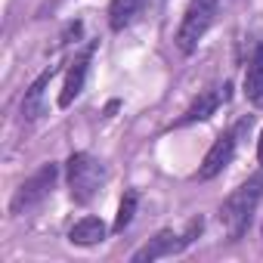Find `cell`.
Returning <instances> with one entry per match:
<instances>
[{
    "instance_id": "1",
    "label": "cell",
    "mask_w": 263,
    "mask_h": 263,
    "mask_svg": "<svg viewBox=\"0 0 263 263\" xmlns=\"http://www.w3.org/2000/svg\"><path fill=\"white\" fill-rule=\"evenodd\" d=\"M260 198H263V171L254 174V177H248L241 186H235L226 195V201L220 204V223H223V229L229 232L232 241H238L248 232Z\"/></svg>"
},
{
    "instance_id": "2",
    "label": "cell",
    "mask_w": 263,
    "mask_h": 263,
    "mask_svg": "<svg viewBox=\"0 0 263 263\" xmlns=\"http://www.w3.org/2000/svg\"><path fill=\"white\" fill-rule=\"evenodd\" d=\"M65 183L74 204H90L105 183V164L90 152H74L65 161Z\"/></svg>"
},
{
    "instance_id": "3",
    "label": "cell",
    "mask_w": 263,
    "mask_h": 263,
    "mask_svg": "<svg viewBox=\"0 0 263 263\" xmlns=\"http://www.w3.org/2000/svg\"><path fill=\"white\" fill-rule=\"evenodd\" d=\"M217 10H220V0H189V4H186L180 28H177V37H174L177 50L183 56H192L198 50L201 37L208 34V28L217 19Z\"/></svg>"
},
{
    "instance_id": "4",
    "label": "cell",
    "mask_w": 263,
    "mask_h": 263,
    "mask_svg": "<svg viewBox=\"0 0 263 263\" xmlns=\"http://www.w3.org/2000/svg\"><path fill=\"white\" fill-rule=\"evenodd\" d=\"M204 229V220L195 217L189 220L186 232H174V229H161L155 238H149L143 248H137L130 254V263H152V260H161V257H174V254H183Z\"/></svg>"
},
{
    "instance_id": "5",
    "label": "cell",
    "mask_w": 263,
    "mask_h": 263,
    "mask_svg": "<svg viewBox=\"0 0 263 263\" xmlns=\"http://www.w3.org/2000/svg\"><path fill=\"white\" fill-rule=\"evenodd\" d=\"M251 127V118H241L235 127H229L226 134H220L217 140H214V146L208 149V155H204V161L198 164V180L201 183H208V180H214L217 174H223L226 171V164L235 158V149H238V143H241V134Z\"/></svg>"
},
{
    "instance_id": "6",
    "label": "cell",
    "mask_w": 263,
    "mask_h": 263,
    "mask_svg": "<svg viewBox=\"0 0 263 263\" xmlns=\"http://www.w3.org/2000/svg\"><path fill=\"white\" fill-rule=\"evenodd\" d=\"M56 180H59V164H53V161H47V164H41L16 192H13V198H10V214H25V211H31L34 204H41L50 192H53V186H56Z\"/></svg>"
},
{
    "instance_id": "7",
    "label": "cell",
    "mask_w": 263,
    "mask_h": 263,
    "mask_svg": "<svg viewBox=\"0 0 263 263\" xmlns=\"http://www.w3.org/2000/svg\"><path fill=\"white\" fill-rule=\"evenodd\" d=\"M229 99H232V84L223 81V84H217V87L198 93V99L174 121V127H189V124H195V121H208V118H211L220 105H226Z\"/></svg>"
},
{
    "instance_id": "8",
    "label": "cell",
    "mask_w": 263,
    "mask_h": 263,
    "mask_svg": "<svg viewBox=\"0 0 263 263\" xmlns=\"http://www.w3.org/2000/svg\"><path fill=\"white\" fill-rule=\"evenodd\" d=\"M93 53H96V41H93V44H87V47H84V50L68 62L65 84H62V93H59V108H68V105L84 93V84H87V74H90Z\"/></svg>"
},
{
    "instance_id": "9",
    "label": "cell",
    "mask_w": 263,
    "mask_h": 263,
    "mask_svg": "<svg viewBox=\"0 0 263 263\" xmlns=\"http://www.w3.org/2000/svg\"><path fill=\"white\" fill-rule=\"evenodd\" d=\"M59 74V65H50V68H44L34 81H31V87L25 90V96H22V105H19V111H22V121H37L41 115H44V96H47V87L53 84V78Z\"/></svg>"
},
{
    "instance_id": "10",
    "label": "cell",
    "mask_w": 263,
    "mask_h": 263,
    "mask_svg": "<svg viewBox=\"0 0 263 263\" xmlns=\"http://www.w3.org/2000/svg\"><path fill=\"white\" fill-rule=\"evenodd\" d=\"M108 235V226L99 220V217H81L71 229H68V241L78 245V248H93L99 241H105Z\"/></svg>"
},
{
    "instance_id": "11",
    "label": "cell",
    "mask_w": 263,
    "mask_h": 263,
    "mask_svg": "<svg viewBox=\"0 0 263 263\" xmlns=\"http://www.w3.org/2000/svg\"><path fill=\"white\" fill-rule=\"evenodd\" d=\"M241 93H245L251 102L263 93V44H254V53H251V59H248V68H245Z\"/></svg>"
},
{
    "instance_id": "12",
    "label": "cell",
    "mask_w": 263,
    "mask_h": 263,
    "mask_svg": "<svg viewBox=\"0 0 263 263\" xmlns=\"http://www.w3.org/2000/svg\"><path fill=\"white\" fill-rule=\"evenodd\" d=\"M146 0H111L108 4V28L111 31H124L134 25V19L140 16Z\"/></svg>"
},
{
    "instance_id": "13",
    "label": "cell",
    "mask_w": 263,
    "mask_h": 263,
    "mask_svg": "<svg viewBox=\"0 0 263 263\" xmlns=\"http://www.w3.org/2000/svg\"><path fill=\"white\" fill-rule=\"evenodd\" d=\"M137 204H140V192L127 189V192L121 195V204H118V214H115L111 232H124L130 223H134V217H137Z\"/></svg>"
},
{
    "instance_id": "14",
    "label": "cell",
    "mask_w": 263,
    "mask_h": 263,
    "mask_svg": "<svg viewBox=\"0 0 263 263\" xmlns=\"http://www.w3.org/2000/svg\"><path fill=\"white\" fill-rule=\"evenodd\" d=\"M257 161H260V167H263V130H260V140H257Z\"/></svg>"
},
{
    "instance_id": "15",
    "label": "cell",
    "mask_w": 263,
    "mask_h": 263,
    "mask_svg": "<svg viewBox=\"0 0 263 263\" xmlns=\"http://www.w3.org/2000/svg\"><path fill=\"white\" fill-rule=\"evenodd\" d=\"M254 105H257V108H263V93H260V96L254 99Z\"/></svg>"
}]
</instances>
